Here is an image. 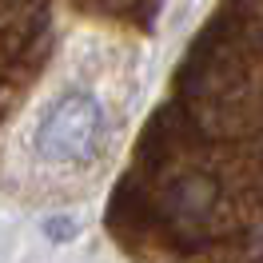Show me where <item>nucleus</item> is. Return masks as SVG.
I'll return each mask as SVG.
<instances>
[{
  "mask_svg": "<svg viewBox=\"0 0 263 263\" xmlns=\"http://www.w3.org/2000/svg\"><path fill=\"white\" fill-rule=\"evenodd\" d=\"M108 108L92 88H68L44 104L32 128V156L48 167H84L108 144Z\"/></svg>",
  "mask_w": 263,
  "mask_h": 263,
  "instance_id": "f257e3e1",
  "label": "nucleus"
}]
</instances>
